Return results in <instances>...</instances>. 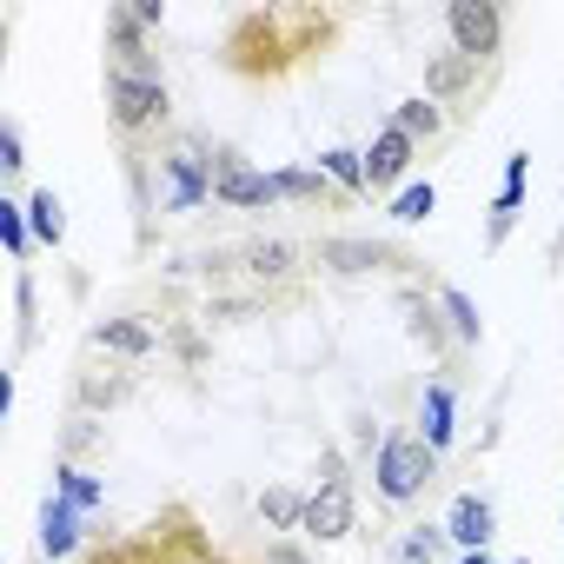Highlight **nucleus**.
<instances>
[{
	"instance_id": "obj_1",
	"label": "nucleus",
	"mask_w": 564,
	"mask_h": 564,
	"mask_svg": "<svg viewBox=\"0 0 564 564\" xmlns=\"http://www.w3.org/2000/svg\"><path fill=\"white\" fill-rule=\"evenodd\" d=\"M352 34L346 8L326 0H265V8H239L219 41H213V67L239 87H300L313 80Z\"/></svg>"
},
{
	"instance_id": "obj_2",
	"label": "nucleus",
	"mask_w": 564,
	"mask_h": 564,
	"mask_svg": "<svg viewBox=\"0 0 564 564\" xmlns=\"http://www.w3.org/2000/svg\"><path fill=\"white\" fill-rule=\"evenodd\" d=\"M100 107H107V127H113V140H120L133 180H140V166H153V153L180 133V127H173L166 67H160L147 28L133 21V8H107V28H100Z\"/></svg>"
},
{
	"instance_id": "obj_3",
	"label": "nucleus",
	"mask_w": 564,
	"mask_h": 564,
	"mask_svg": "<svg viewBox=\"0 0 564 564\" xmlns=\"http://www.w3.org/2000/svg\"><path fill=\"white\" fill-rule=\"evenodd\" d=\"M80 564H252V557H239L232 544H219L213 524L186 498H166L147 524H133L120 538H94Z\"/></svg>"
},
{
	"instance_id": "obj_4",
	"label": "nucleus",
	"mask_w": 564,
	"mask_h": 564,
	"mask_svg": "<svg viewBox=\"0 0 564 564\" xmlns=\"http://www.w3.org/2000/svg\"><path fill=\"white\" fill-rule=\"evenodd\" d=\"M313 272H333V279H432V259L412 252L405 239H366V232H319L313 239Z\"/></svg>"
},
{
	"instance_id": "obj_5",
	"label": "nucleus",
	"mask_w": 564,
	"mask_h": 564,
	"mask_svg": "<svg viewBox=\"0 0 564 564\" xmlns=\"http://www.w3.org/2000/svg\"><path fill=\"white\" fill-rule=\"evenodd\" d=\"M438 478H445V452H432L419 432L392 425V432L379 438V458H372V491H379V505H386V511H412V505H425Z\"/></svg>"
},
{
	"instance_id": "obj_6",
	"label": "nucleus",
	"mask_w": 564,
	"mask_h": 564,
	"mask_svg": "<svg viewBox=\"0 0 564 564\" xmlns=\"http://www.w3.org/2000/svg\"><path fill=\"white\" fill-rule=\"evenodd\" d=\"M213 147L219 140H206L199 127H180L160 153H153V206L160 213H199L206 199H213Z\"/></svg>"
},
{
	"instance_id": "obj_7",
	"label": "nucleus",
	"mask_w": 564,
	"mask_h": 564,
	"mask_svg": "<svg viewBox=\"0 0 564 564\" xmlns=\"http://www.w3.org/2000/svg\"><path fill=\"white\" fill-rule=\"evenodd\" d=\"M359 531V478H352V458L339 445H319L313 458V485H306V524L300 538L306 544H339Z\"/></svg>"
},
{
	"instance_id": "obj_8",
	"label": "nucleus",
	"mask_w": 564,
	"mask_h": 564,
	"mask_svg": "<svg viewBox=\"0 0 564 564\" xmlns=\"http://www.w3.org/2000/svg\"><path fill=\"white\" fill-rule=\"evenodd\" d=\"M498 74L505 67H485V61H465V54L445 47V54L425 61V100L445 107L452 120H478L485 100H491V87H498Z\"/></svg>"
},
{
	"instance_id": "obj_9",
	"label": "nucleus",
	"mask_w": 564,
	"mask_h": 564,
	"mask_svg": "<svg viewBox=\"0 0 564 564\" xmlns=\"http://www.w3.org/2000/svg\"><path fill=\"white\" fill-rule=\"evenodd\" d=\"M140 366H120V359H107V352H80V366H74V379H67V399H74V412H87V419H107V412H120L133 392H140V379H133Z\"/></svg>"
},
{
	"instance_id": "obj_10",
	"label": "nucleus",
	"mask_w": 564,
	"mask_h": 564,
	"mask_svg": "<svg viewBox=\"0 0 564 564\" xmlns=\"http://www.w3.org/2000/svg\"><path fill=\"white\" fill-rule=\"evenodd\" d=\"M399 306H405V333L438 359V372L452 379L458 372V359H465V346H458V333H452V319H445V306H438V279H412V286H399Z\"/></svg>"
},
{
	"instance_id": "obj_11",
	"label": "nucleus",
	"mask_w": 564,
	"mask_h": 564,
	"mask_svg": "<svg viewBox=\"0 0 564 564\" xmlns=\"http://www.w3.org/2000/svg\"><path fill=\"white\" fill-rule=\"evenodd\" d=\"M445 41L465 61L505 67V8L498 0H445Z\"/></svg>"
},
{
	"instance_id": "obj_12",
	"label": "nucleus",
	"mask_w": 564,
	"mask_h": 564,
	"mask_svg": "<svg viewBox=\"0 0 564 564\" xmlns=\"http://www.w3.org/2000/svg\"><path fill=\"white\" fill-rule=\"evenodd\" d=\"M213 206H226V213H272L279 206V186H272V173H259L239 147H213Z\"/></svg>"
},
{
	"instance_id": "obj_13",
	"label": "nucleus",
	"mask_w": 564,
	"mask_h": 564,
	"mask_svg": "<svg viewBox=\"0 0 564 564\" xmlns=\"http://www.w3.org/2000/svg\"><path fill=\"white\" fill-rule=\"evenodd\" d=\"M87 346L107 352V359H120V366L160 359V333H153L140 313H107V319H94V326H87Z\"/></svg>"
},
{
	"instance_id": "obj_14",
	"label": "nucleus",
	"mask_w": 564,
	"mask_h": 564,
	"mask_svg": "<svg viewBox=\"0 0 564 564\" xmlns=\"http://www.w3.org/2000/svg\"><path fill=\"white\" fill-rule=\"evenodd\" d=\"M232 259H246L239 272L265 279V286H286V279L313 272V246H300V239H246V246H239Z\"/></svg>"
},
{
	"instance_id": "obj_15",
	"label": "nucleus",
	"mask_w": 564,
	"mask_h": 564,
	"mask_svg": "<svg viewBox=\"0 0 564 564\" xmlns=\"http://www.w3.org/2000/svg\"><path fill=\"white\" fill-rule=\"evenodd\" d=\"M412 166H419V147H412V140L386 120V127H379V140L366 147V186H372V193H392Z\"/></svg>"
},
{
	"instance_id": "obj_16",
	"label": "nucleus",
	"mask_w": 564,
	"mask_h": 564,
	"mask_svg": "<svg viewBox=\"0 0 564 564\" xmlns=\"http://www.w3.org/2000/svg\"><path fill=\"white\" fill-rule=\"evenodd\" d=\"M491 531H498L491 498H485V491H458V498H452V518H445V538H452V544H465V551H485V544H491Z\"/></svg>"
},
{
	"instance_id": "obj_17",
	"label": "nucleus",
	"mask_w": 564,
	"mask_h": 564,
	"mask_svg": "<svg viewBox=\"0 0 564 564\" xmlns=\"http://www.w3.org/2000/svg\"><path fill=\"white\" fill-rule=\"evenodd\" d=\"M80 538H87V511H74L67 498H47L41 505V551H47V564H67L80 551Z\"/></svg>"
},
{
	"instance_id": "obj_18",
	"label": "nucleus",
	"mask_w": 564,
	"mask_h": 564,
	"mask_svg": "<svg viewBox=\"0 0 564 564\" xmlns=\"http://www.w3.org/2000/svg\"><path fill=\"white\" fill-rule=\"evenodd\" d=\"M392 127L425 153V147H438V140L452 133V113H445V107H432L425 94H412V100H399V107H392Z\"/></svg>"
},
{
	"instance_id": "obj_19",
	"label": "nucleus",
	"mask_w": 564,
	"mask_h": 564,
	"mask_svg": "<svg viewBox=\"0 0 564 564\" xmlns=\"http://www.w3.org/2000/svg\"><path fill=\"white\" fill-rule=\"evenodd\" d=\"M419 438H425L432 452H452V438H458V405H452V379H432V386H425V405H419Z\"/></svg>"
},
{
	"instance_id": "obj_20",
	"label": "nucleus",
	"mask_w": 564,
	"mask_h": 564,
	"mask_svg": "<svg viewBox=\"0 0 564 564\" xmlns=\"http://www.w3.org/2000/svg\"><path fill=\"white\" fill-rule=\"evenodd\" d=\"M272 186H279V199H300V206H333V213H339V206H352V199H346L319 166H279V173H272Z\"/></svg>"
},
{
	"instance_id": "obj_21",
	"label": "nucleus",
	"mask_w": 564,
	"mask_h": 564,
	"mask_svg": "<svg viewBox=\"0 0 564 564\" xmlns=\"http://www.w3.org/2000/svg\"><path fill=\"white\" fill-rule=\"evenodd\" d=\"M438 306H445V319H452L458 346H465V352H478V346H485V313L471 306V293H465V286H452V279H438Z\"/></svg>"
},
{
	"instance_id": "obj_22",
	"label": "nucleus",
	"mask_w": 564,
	"mask_h": 564,
	"mask_svg": "<svg viewBox=\"0 0 564 564\" xmlns=\"http://www.w3.org/2000/svg\"><path fill=\"white\" fill-rule=\"evenodd\" d=\"M28 226H34V239H41L47 252L67 246V206H61L54 186H34V193H28Z\"/></svg>"
},
{
	"instance_id": "obj_23",
	"label": "nucleus",
	"mask_w": 564,
	"mask_h": 564,
	"mask_svg": "<svg viewBox=\"0 0 564 564\" xmlns=\"http://www.w3.org/2000/svg\"><path fill=\"white\" fill-rule=\"evenodd\" d=\"M259 518H265L279 538H286V531L300 538V524H306V491H300V485H265V491H259Z\"/></svg>"
},
{
	"instance_id": "obj_24",
	"label": "nucleus",
	"mask_w": 564,
	"mask_h": 564,
	"mask_svg": "<svg viewBox=\"0 0 564 564\" xmlns=\"http://www.w3.org/2000/svg\"><path fill=\"white\" fill-rule=\"evenodd\" d=\"M319 173H326L346 199H372V186H366V153H352V147H326V153H319Z\"/></svg>"
},
{
	"instance_id": "obj_25",
	"label": "nucleus",
	"mask_w": 564,
	"mask_h": 564,
	"mask_svg": "<svg viewBox=\"0 0 564 564\" xmlns=\"http://www.w3.org/2000/svg\"><path fill=\"white\" fill-rule=\"evenodd\" d=\"M452 538H445V524H405L399 531V544L386 551V564H438V551H445Z\"/></svg>"
},
{
	"instance_id": "obj_26",
	"label": "nucleus",
	"mask_w": 564,
	"mask_h": 564,
	"mask_svg": "<svg viewBox=\"0 0 564 564\" xmlns=\"http://www.w3.org/2000/svg\"><path fill=\"white\" fill-rule=\"evenodd\" d=\"M0 239H8L14 265L28 272V259H34V226H28V199H0Z\"/></svg>"
},
{
	"instance_id": "obj_27",
	"label": "nucleus",
	"mask_w": 564,
	"mask_h": 564,
	"mask_svg": "<svg viewBox=\"0 0 564 564\" xmlns=\"http://www.w3.org/2000/svg\"><path fill=\"white\" fill-rule=\"evenodd\" d=\"M432 213H438V186H432V180H412V186L392 193V219H399V226H419V219H432Z\"/></svg>"
},
{
	"instance_id": "obj_28",
	"label": "nucleus",
	"mask_w": 564,
	"mask_h": 564,
	"mask_svg": "<svg viewBox=\"0 0 564 564\" xmlns=\"http://www.w3.org/2000/svg\"><path fill=\"white\" fill-rule=\"evenodd\" d=\"M54 498H67L74 511H94V505H100V485H94L80 465H54Z\"/></svg>"
},
{
	"instance_id": "obj_29",
	"label": "nucleus",
	"mask_w": 564,
	"mask_h": 564,
	"mask_svg": "<svg viewBox=\"0 0 564 564\" xmlns=\"http://www.w3.org/2000/svg\"><path fill=\"white\" fill-rule=\"evenodd\" d=\"M14 313H21L14 352H28V346H34V272H21V279H14Z\"/></svg>"
},
{
	"instance_id": "obj_30",
	"label": "nucleus",
	"mask_w": 564,
	"mask_h": 564,
	"mask_svg": "<svg viewBox=\"0 0 564 564\" xmlns=\"http://www.w3.org/2000/svg\"><path fill=\"white\" fill-rule=\"evenodd\" d=\"M0 173H28V140H21V120H0Z\"/></svg>"
},
{
	"instance_id": "obj_31",
	"label": "nucleus",
	"mask_w": 564,
	"mask_h": 564,
	"mask_svg": "<svg viewBox=\"0 0 564 564\" xmlns=\"http://www.w3.org/2000/svg\"><path fill=\"white\" fill-rule=\"evenodd\" d=\"M133 21L153 34V28H166V0H133Z\"/></svg>"
},
{
	"instance_id": "obj_32",
	"label": "nucleus",
	"mask_w": 564,
	"mask_h": 564,
	"mask_svg": "<svg viewBox=\"0 0 564 564\" xmlns=\"http://www.w3.org/2000/svg\"><path fill=\"white\" fill-rule=\"evenodd\" d=\"M458 564H491V557H485V551H465V557H458Z\"/></svg>"
}]
</instances>
